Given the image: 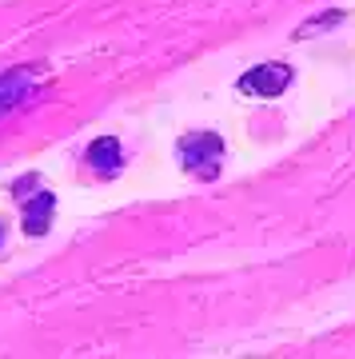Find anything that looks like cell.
<instances>
[{
  "mask_svg": "<svg viewBox=\"0 0 355 359\" xmlns=\"http://www.w3.org/2000/svg\"><path fill=\"white\" fill-rule=\"evenodd\" d=\"M52 208H56V200H52V192H40L32 204H28V216H25V231L28 236H44V228H48V216Z\"/></svg>",
  "mask_w": 355,
  "mask_h": 359,
  "instance_id": "277c9868",
  "label": "cell"
},
{
  "mask_svg": "<svg viewBox=\"0 0 355 359\" xmlns=\"http://www.w3.org/2000/svg\"><path fill=\"white\" fill-rule=\"evenodd\" d=\"M288 84H292V68H288V65H255L252 72H243V76H240V92L260 96V100L283 96Z\"/></svg>",
  "mask_w": 355,
  "mask_h": 359,
  "instance_id": "7a4b0ae2",
  "label": "cell"
},
{
  "mask_svg": "<svg viewBox=\"0 0 355 359\" xmlns=\"http://www.w3.org/2000/svg\"><path fill=\"white\" fill-rule=\"evenodd\" d=\"M88 168L96 172V176H116L120 172V164H124V148H120V140L116 136H100V140L88 148Z\"/></svg>",
  "mask_w": 355,
  "mask_h": 359,
  "instance_id": "3957f363",
  "label": "cell"
},
{
  "mask_svg": "<svg viewBox=\"0 0 355 359\" xmlns=\"http://www.w3.org/2000/svg\"><path fill=\"white\" fill-rule=\"evenodd\" d=\"M176 156L184 172L200 180H216L220 176V160H224V140H220L216 132H192L184 140L176 144Z\"/></svg>",
  "mask_w": 355,
  "mask_h": 359,
  "instance_id": "6da1fadb",
  "label": "cell"
}]
</instances>
